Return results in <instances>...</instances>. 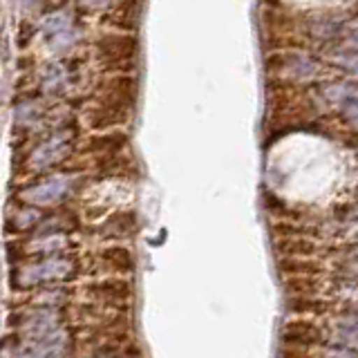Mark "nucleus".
Listing matches in <instances>:
<instances>
[{"instance_id": "nucleus-5", "label": "nucleus", "mask_w": 358, "mask_h": 358, "mask_svg": "<svg viewBox=\"0 0 358 358\" xmlns=\"http://www.w3.org/2000/svg\"><path fill=\"white\" fill-rule=\"evenodd\" d=\"M65 343V334L56 329L48 336L29 341V345H25L22 352H18V358H63Z\"/></svg>"}, {"instance_id": "nucleus-8", "label": "nucleus", "mask_w": 358, "mask_h": 358, "mask_svg": "<svg viewBox=\"0 0 358 358\" xmlns=\"http://www.w3.org/2000/svg\"><path fill=\"white\" fill-rule=\"evenodd\" d=\"M65 70H63V65L59 63H52L45 67V74H43V87L48 90V92H61L63 85H65Z\"/></svg>"}, {"instance_id": "nucleus-3", "label": "nucleus", "mask_w": 358, "mask_h": 358, "mask_svg": "<svg viewBox=\"0 0 358 358\" xmlns=\"http://www.w3.org/2000/svg\"><path fill=\"white\" fill-rule=\"evenodd\" d=\"M72 139H74V132L70 128L56 130L43 143H38L36 150L31 152V157H29L31 166L36 168V171H45V168H50L54 164L63 162L65 157H67V152H70Z\"/></svg>"}, {"instance_id": "nucleus-10", "label": "nucleus", "mask_w": 358, "mask_h": 358, "mask_svg": "<svg viewBox=\"0 0 358 358\" xmlns=\"http://www.w3.org/2000/svg\"><path fill=\"white\" fill-rule=\"evenodd\" d=\"M41 222V213L29 206L25 210H20L16 217H11V227H14V231H25L29 227H34V224H38Z\"/></svg>"}, {"instance_id": "nucleus-1", "label": "nucleus", "mask_w": 358, "mask_h": 358, "mask_svg": "<svg viewBox=\"0 0 358 358\" xmlns=\"http://www.w3.org/2000/svg\"><path fill=\"white\" fill-rule=\"evenodd\" d=\"M74 188V177L72 175H50L25 186L18 193V197L29 206H48V204H59Z\"/></svg>"}, {"instance_id": "nucleus-11", "label": "nucleus", "mask_w": 358, "mask_h": 358, "mask_svg": "<svg viewBox=\"0 0 358 358\" xmlns=\"http://www.w3.org/2000/svg\"><path fill=\"white\" fill-rule=\"evenodd\" d=\"M78 3H83L87 7H103V5L110 3V0H78Z\"/></svg>"}, {"instance_id": "nucleus-6", "label": "nucleus", "mask_w": 358, "mask_h": 358, "mask_svg": "<svg viewBox=\"0 0 358 358\" xmlns=\"http://www.w3.org/2000/svg\"><path fill=\"white\" fill-rule=\"evenodd\" d=\"M101 48V54L106 56H121V59H126V56H132L137 52V43H134L132 36H123V38H117V36H106L103 41L99 43Z\"/></svg>"}, {"instance_id": "nucleus-4", "label": "nucleus", "mask_w": 358, "mask_h": 358, "mask_svg": "<svg viewBox=\"0 0 358 358\" xmlns=\"http://www.w3.org/2000/svg\"><path fill=\"white\" fill-rule=\"evenodd\" d=\"M280 343L285 347H324L327 345V334L316 322L291 320L280 329Z\"/></svg>"}, {"instance_id": "nucleus-2", "label": "nucleus", "mask_w": 358, "mask_h": 358, "mask_svg": "<svg viewBox=\"0 0 358 358\" xmlns=\"http://www.w3.org/2000/svg\"><path fill=\"white\" fill-rule=\"evenodd\" d=\"M74 273V262L63 253H56L45 257V260L31 262L20 268V287L29 285H45L54 282V280H65Z\"/></svg>"}, {"instance_id": "nucleus-9", "label": "nucleus", "mask_w": 358, "mask_h": 358, "mask_svg": "<svg viewBox=\"0 0 358 358\" xmlns=\"http://www.w3.org/2000/svg\"><path fill=\"white\" fill-rule=\"evenodd\" d=\"M34 249L43 255H56L67 249L65 235H41L38 242H34Z\"/></svg>"}, {"instance_id": "nucleus-7", "label": "nucleus", "mask_w": 358, "mask_h": 358, "mask_svg": "<svg viewBox=\"0 0 358 358\" xmlns=\"http://www.w3.org/2000/svg\"><path fill=\"white\" fill-rule=\"evenodd\" d=\"M278 251L282 255H300L307 257L316 253V244H311L307 238H282V242L278 244Z\"/></svg>"}]
</instances>
